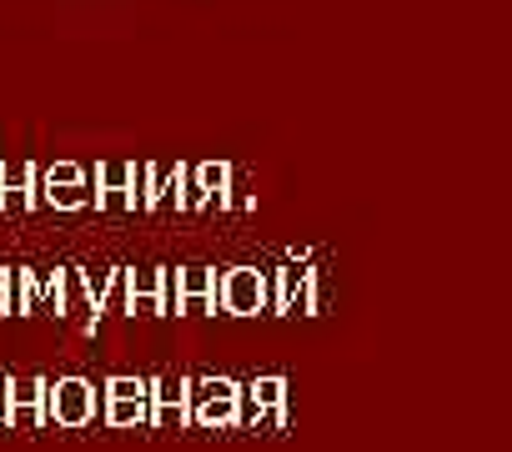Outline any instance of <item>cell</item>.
I'll return each instance as SVG.
<instances>
[{
    "instance_id": "cell-8",
    "label": "cell",
    "mask_w": 512,
    "mask_h": 452,
    "mask_svg": "<svg viewBox=\"0 0 512 452\" xmlns=\"http://www.w3.org/2000/svg\"><path fill=\"white\" fill-rule=\"evenodd\" d=\"M61 181H81V171H76L71 161H61V166H51V171H46V186H61Z\"/></svg>"
},
{
    "instance_id": "cell-2",
    "label": "cell",
    "mask_w": 512,
    "mask_h": 452,
    "mask_svg": "<svg viewBox=\"0 0 512 452\" xmlns=\"http://www.w3.org/2000/svg\"><path fill=\"white\" fill-rule=\"evenodd\" d=\"M46 377H6V397H11V422L6 427H41L46 422Z\"/></svg>"
},
{
    "instance_id": "cell-5",
    "label": "cell",
    "mask_w": 512,
    "mask_h": 452,
    "mask_svg": "<svg viewBox=\"0 0 512 452\" xmlns=\"http://www.w3.org/2000/svg\"><path fill=\"white\" fill-rule=\"evenodd\" d=\"M41 196H46V201H51L56 211H76V206H86V186H81V181H61V186H46Z\"/></svg>"
},
{
    "instance_id": "cell-7",
    "label": "cell",
    "mask_w": 512,
    "mask_h": 452,
    "mask_svg": "<svg viewBox=\"0 0 512 452\" xmlns=\"http://www.w3.org/2000/svg\"><path fill=\"white\" fill-rule=\"evenodd\" d=\"M0 317H16V267L0 272Z\"/></svg>"
},
{
    "instance_id": "cell-1",
    "label": "cell",
    "mask_w": 512,
    "mask_h": 452,
    "mask_svg": "<svg viewBox=\"0 0 512 452\" xmlns=\"http://www.w3.org/2000/svg\"><path fill=\"white\" fill-rule=\"evenodd\" d=\"M91 407H96V397L81 377H61L56 387H46V417L61 427H81L91 417Z\"/></svg>"
},
{
    "instance_id": "cell-12",
    "label": "cell",
    "mask_w": 512,
    "mask_h": 452,
    "mask_svg": "<svg viewBox=\"0 0 512 452\" xmlns=\"http://www.w3.org/2000/svg\"><path fill=\"white\" fill-rule=\"evenodd\" d=\"M136 392H141L136 382H111V397H136Z\"/></svg>"
},
{
    "instance_id": "cell-9",
    "label": "cell",
    "mask_w": 512,
    "mask_h": 452,
    "mask_svg": "<svg viewBox=\"0 0 512 452\" xmlns=\"http://www.w3.org/2000/svg\"><path fill=\"white\" fill-rule=\"evenodd\" d=\"M136 412H141V407H136L131 397H116V402H111V417H116V422H131Z\"/></svg>"
},
{
    "instance_id": "cell-6",
    "label": "cell",
    "mask_w": 512,
    "mask_h": 452,
    "mask_svg": "<svg viewBox=\"0 0 512 452\" xmlns=\"http://www.w3.org/2000/svg\"><path fill=\"white\" fill-rule=\"evenodd\" d=\"M36 297H41V282H36V272L16 267V317H31V312H36Z\"/></svg>"
},
{
    "instance_id": "cell-11",
    "label": "cell",
    "mask_w": 512,
    "mask_h": 452,
    "mask_svg": "<svg viewBox=\"0 0 512 452\" xmlns=\"http://www.w3.org/2000/svg\"><path fill=\"white\" fill-rule=\"evenodd\" d=\"M231 297H236V302H241V307H246V302H251V297H256V292H251V282H236V287H231Z\"/></svg>"
},
{
    "instance_id": "cell-4",
    "label": "cell",
    "mask_w": 512,
    "mask_h": 452,
    "mask_svg": "<svg viewBox=\"0 0 512 452\" xmlns=\"http://www.w3.org/2000/svg\"><path fill=\"white\" fill-rule=\"evenodd\" d=\"M61 317L91 327V287L81 272H61Z\"/></svg>"
},
{
    "instance_id": "cell-3",
    "label": "cell",
    "mask_w": 512,
    "mask_h": 452,
    "mask_svg": "<svg viewBox=\"0 0 512 452\" xmlns=\"http://www.w3.org/2000/svg\"><path fill=\"white\" fill-rule=\"evenodd\" d=\"M36 196V166L31 161H0V211H31Z\"/></svg>"
},
{
    "instance_id": "cell-10",
    "label": "cell",
    "mask_w": 512,
    "mask_h": 452,
    "mask_svg": "<svg viewBox=\"0 0 512 452\" xmlns=\"http://www.w3.org/2000/svg\"><path fill=\"white\" fill-rule=\"evenodd\" d=\"M11 422V397H6V377H0V427Z\"/></svg>"
}]
</instances>
